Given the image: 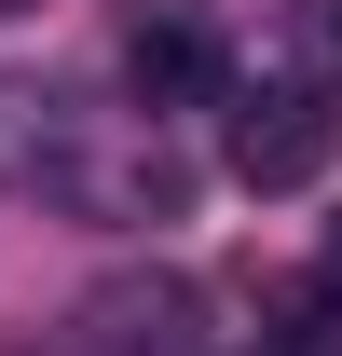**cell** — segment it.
I'll list each match as a JSON object with an SVG mask.
<instances>
[{
	"label": "cell",
	"instance_id": "1",
	"mask_svg": "<svg viewBox=\"0 0 342 356\" xmlns=\"http://www.w3.org/2000/svg\"><path fill=\"white\" fill-rule=\"evenodd\" d=\"M329 151H342V96L329 83H274V96L233 110V178L247 192H315Z\"/></svg>",
	"mask_w": 342,
	"mask_h": 356
},
{
	"label": "cell",
	"instance_id": "5",
	"mask_svg": "<svg viewBox=\"0 0 342 356\" xmlns=\"http://www.w3.org/2000/svg\"><path fill=\"white\" fill-rule=\"evenodd\" d=\"M0 14H28V0H0Z\"/></svg>",
	"mask_w": 342,
	"mask_h": 356
},
{
	"label": "cell",
	"instance_id": "4",
	"mask_svg": "<svg viewBox=\"0 0 342 356\" xmlns=\"http://www.w3.org/2000/svg\"><path fill=\"white\" fill-rule=\"evenodd\" d=\"M329 274H342V220H329Z\"/></svg>",
	"mask_w": 342,
	"mask_h": 356
},
{
	"label": "cell",
	"instance_id": "3",
	"mask_svg": "<svg viewBox=\"0 0 342 356\" xmlns=\"http://www.w3.org/2000/svg\"><path fill=\"white\" fill-rule=\"evenodd\" d=\"M28 124H55V96H28V83H0V178H28V165H55V151H28Z\"/></svg>",
	"mask_w": 342,
	"mask_h": 356
},
{
	"label": "cell",
	"instance_id": "2",
	"mask_svg": "<svg viewBox=\"0 0 342 356\" xmlns=\"http://www.w3.org/2000/svg\"><path fill=\"white\" fill-rule=\"evenodd\" d=\"M124 83L151 96V110H192V96H219V42L165 14V28H137V42H124Z\"/></svg>",
	"mask_w": 342,
	"mask_h": 356
}]
</instances>
